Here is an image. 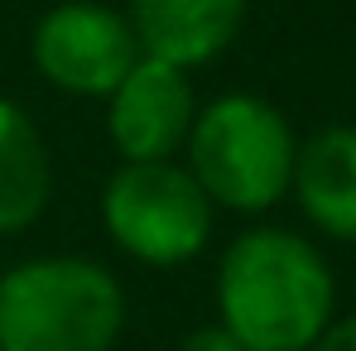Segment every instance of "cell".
<instances>
[{
  "instance_id": "6da1fadb",
  "label": "cell",
  "mask_w": 356,
  "mask_h": 351,
  "mask_svg": "<svg viewBox=\"0 0 356 351\" xmlns=\"http://www.w3.org/2000/svg\"><path fill=\"white\" fill-rule=\"evenodd\" d=\"M332 303L323 250L284 227H250L222 250L217 323L245 351H308L332 323Z\"/></svg>"
},
{
  "instance_id": "7a4b0ae2",
  "label": "cell",
  "mask_w": 356,
  "mask_h": 351,
  "mask_svg": "<svg viewBox=\"0 0 356 351\" xmlns=\"http://www.w3.org/2000/svg\"><path fill=\"white\" fill-rule=\"evenodd\" d=\"M125 327L120 279L82 255H39L0 275V351H111Z\"/></svg>"
},
{
  "instance_id": "3957f363",
  "label": "cell",
  "mask_w": 356,
  "mask_h": 351,
  "mask_svg": "<svg viewBox=\"0 0 356 351\" xmlns=\"http://www.w3.org/2000/svg\"><path fill=\"white\" fill-rule=\"evenodd\" d=\"M183 154H188L183 169L197 178L212 207L255 217L289 193L298 140L280 106H270L265 97L222 92L207 106H197Z\"/></svg>"
},
{
  "instance_id": "277c9868",
  "label": "cell",
  "mask_w": 356,
  "mask_h": 351,
  "mask_svg": "<svg viewBox=\"0 0 356 351\" xmlns=\"http://www.w3.org/2000/svg\"><path fill=\"white\" fill-rule=\"evenodd\" d=\"M212 202L183 164H120L102 188V227L120 255L178 270L212 240Z\"/></svg>"
},
{
  "instance_id": "5b68a950",
  "label": "cell",
  "mask_w": 356,
  "mask_h": 351,
  "mask_svg": "<svg viewBox=\"0 0 356 351\" xmlns=\"http://www.w3.org/2000/svg\"><path fill=\"white\" fill-rule=\"evenodd\" d=\"M29 58H34V72L54 82L58 92L106 101L145 54L120 10L97 0H63L39 15L29 34Z\"/></svg>"
},
{
  "instance_id": "8992f818",
  "label": "cell",
  "mask_w": 356,
  "mask_h": 351,
  "mask_svg": "<svg viewBox=\"0 0 356 351\" xmlns=\"http://www.w3.org/2000/svg\"><path fill=\"white\" fill-rule=\"evenodd\" d=\"M197 120L193 77L159 58H140L106 97V135L125 164H164L188 145Z\"/></svg>"
},
{
  "instance_id": "52a82bcc",
  "label": "cell",
  "mask_w": 356,
  "mask_h": 351,
  "mask_svg": "<svg viewBox=\"0 0 356 351\" xmlns=\"http://www.w3.org/2000/svg\"><path fill=\"white\" fill-rule=\"evenodd\" d=\"M125 19L145 58L193 72L232 49L245 24V0H130Z\"/></svg>"
},
{
  "instance_id": "ba28073f",
  "label": "cell",
  "mask_w": 356,
  "mask_h": 351,
  "mask_svg": "<svg viewBox=\"0 0 356 351\" xmlns=\"http://www.w3.org/2000/svg\"><path fill=\"white\" fill-rule=\"evenodd\" d=\"M289 193L318 231L356 240V125H323L298 140Z\"/></svg>"
},
{
  "instance_id": "9c48e42d",
  "label": "cell",
  "mask_w": 356,
  "mask_h": 351,
  "mask_svg": "<svg viewBox=\"0 0 356 351\" xmlns=\"http://www.w3.org/2000/svg\"><path fill=\"white\" fill-rule=\"evenodd\" d=\"M54 193V164L44 130L24 106L0 97V236L29 231Z\"/></svg>"
},
{
  "instance_id": "30bf717a",
  "label": "cell",
  "mask_w": 356,
  "mask_h": 351,
  "mask_svg": "<svg viewBox=\"0 0 356 351\" xmlns=\"http://www.w3.org/2000/svg\"><path fill=\"white\" fill-rule=\"evenodd\" d=\"M178 351H245V347H241L222 323H207V327H193V332L183 337V347H178Z\"/></svg>"
},
{
  "instance_id": "8fae6325",
  "label": "cell",
  "mask_w": 356,
  "mask_h": 351,
  "mask_svg": "<svg viewBox=\"0 0 356 351\" xmlns=\"http://www.w3.org/2000/svg\"><path fill=\"white\" fill-rule=\"evenodd\" d=\"M308 351H356V318H332Z\"/></svg>"
}]
</instances>
